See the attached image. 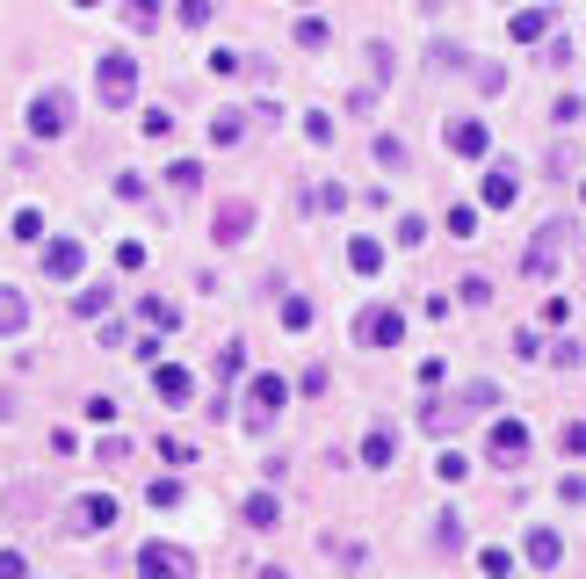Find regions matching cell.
I'll list each match as a JSON object with an SVG mask.
<instances>
[{"instance_id":"obj_18","label":"cell","mask_w":586,"mask_h":579,"mask_svg":"<svg viewBox=\"0 0 586 579\" xmlns=\"http://www.w3.org/2000/svg\"><path fill=\"white\" fill-rule=\"evenodd\" d=\"M348 268H355V276H377V268H384V247H377V239H348Z\"/></svg>"},{"instance_id":"obj_11","label":"cell","mask_w":586,"mask_h":579,"mask_svg":"<svg viewBox=\"0 0 586 579\" xmlns=\"http://www.w3.org/2000/svg\"><path fill=\"white\" fill-rule=\"evenodd\" d=\"M152 391H160L167 406H189L196 399V377L181 370V362H160V370H152Z\"/></svg>"},{"instance_id":"obj_9","label":"cell","mask_w":586,"mask_h":579,"mask_svg":"<svg viewBox=\"0 0 586 579\" xmlns=\"http://www.w3.org/2000/svg\"><path fill=\"white\" fill-rule=\"evenodd\" d=\"M283 399H290L283 377H254V384H246V413H254V420H275V413H283Z\"/></svg>"},{"instance_id":"obj_34","label":"cell","mask_w":586,"mask_h":579,"mask_svg":"<svg viewBox=\"0 0 586 579\" xmlns=\"http://www.w3.org/2000/svg\"><path fill=\"white\" fill-rule=\"evenodd\" d=\"M435 471H442V478H449V485H456V478H464V471H471V464H464V449H442V456H435Z\"/></svg>"},{"instance_id":"obj_10","label":"cell","mask_w":586,"mask_h":579,"mask_svg":"<svg viewBox=\"0 0 586 579\" xmlns=\"http://www.w3.org/2000/svg\"><path fill=\"white\" fill-rule=\"evenodd\" d=\"M514 196H521V167H514V160H492V167H485V203L507 210Z\"/></svg>"},{"instance_id":"obj_40","label":"cell","mask_w":586,"mask_h":579,"mask_svg":"<svg viewBox=\"0 0 586 579\" xmlns=\"http://www.w3.org/2000/svg\"><path fill=\"white\" fill-rule=\"evenodd\" d=\"M558 442H565V456H586V420H565Z\"/></svg>"},{"instance_id":"obj_31","label":"cell","mask_w":586,"mask_h":579,"mask_svg":"<svg viewBox=\"0 0 586 579\" xmlns=\"http://www.w3.org/2000/svg\"><path fill=\"white\" fill-rule=\"evenodd\" d=\"M160 456L181 471V464H196V442H174V435H160Z\"/></svg>"},{"instance_id":"obj_45","label":"cell","mask_w":586,"mask_h":579,"mask_svg":"<svg viewBox=\"0 0 586 579\" xmlns=\"http://www.w3.org/2000/svg\"><path fill=\"white\" fill-rule=\"evenodd\" d=\"M73 8H102V0H73Z\"/></svg>"},{"instance_id":"obj_12","label":"cell","mask_w":586,"mask_h":579,"mask_svg":"<svg viewBox=\"0 0 586 579\" xmlns=\"http://www.w3.org/2000/svg\"><path fill=\"white\" fill-rule=\"evenodd\" d=\"M456 420H471V406H464V391H456V399H427V406H420V428H427V435H449Z\"/></svg>"},{"instance_id":"obj_42","label":"cell","mask_w":586,"mask_h":579,"mask_svg":"<svg viewBox=\"0 0 586 579\" xmlns=\"http://www.w3.org/2000/svg\"><path fill=\"white\" fill-rule=\"evenodd\" d=\"M15 239H44V218H37V210H15Z\"/></svg>"},{"instance_id":"obj_30","label":"cell","mask_w":586,"mask_h":579,"mask_svg":"<svg viewBox=\"0 0 586 579\" xmlns=\"http://www.w3.org/2000/svg\"><path fill=\"white\" fill-rule=\"evenodd\" d=\"M391 80V44H369V87Z\"/></svg>"},{"instance_id":"obj_20","label":"cell","mask_w":586,"mask_h":579,"mask_svg":"<svg viewBox=\"0 0 586 579\" xmlns=\"http://www.w3.org/2000/svg\"><path fill=\"white\" fill-rule=\"evenodd\" d=\"M210 370H218L225 384H232V377H246V341H225L218 355H210Z\"/></svg>"},{"instance_id":"obj_32","label":"cell","mask_w":586,"mask_h":579,"mask_svg":"<svg viewBox=\"0 0 586 579\" xmlns=\"http://www.w3.org/2000/svg\"><path fill=\"white\" fill-rule=\"evenodd\" d=\"M449 232H456V239H471V232H478V210H471V203H456V210H449Z\"/></svg>"},{"instance_id":"obj_3","label":"cell","mask_w":586,"mask_h":579,"mask_svg":"<svg viewBox=\"0 0 586 579\" xmlns=\"http://www.w3.org/2000/svg\"><path fill=\"white\" fill-rule=\"evenodd\" d=\"M529 449H536V435L521 428V420H492V435H485V456H492L500 471H521V464H529Z\"/></svg>"},{"instance_id":"obj_13","label":"cell","mask_w":586,"mask_h":579,"mask_svg":"<svg viewBox=\"0 0 586 579\" xmlns=\"http://www.w3.org/2000/svg\"><path fill=\"white\" fill-rule=\"evenodd\" d=\"M485 124H478V116H449V152H464V160H485Z\"/></svg>"},{"instance_id":"obj_35","label":"cell","mask_w":586,"mask_h":579,"mask_svg":"<svg viewBox=\"0 0 586 579\" xmlns=\"http://www.w3.org/2000/svg\"><path fill=\"white\" fill-rule=\"evenodd\" d=\"M145 500H152V507H174V500H181V478H152Z\"/></svg>"},{"instance_id":"obj_2","label":"cell","mask_w":586,"mask_h":579,"mask_svg":"<svg viewBox=\"0 0 586 579\" xmlns=\"http://www.w3.org/2000/svg\"><path fill=\"white\" fill-rule=\"evenodd\" d=\"M95 95H102L109 109H131V102H138V58H131V51H109V58H102Z\"/></svg>"},{"instance_id":"obj_4","label":"cell","mask_w":586,"mask_h":579,"mask_svg":"<svg viewBox=\"0 0 586 579\" xmlns=\"http://www.w3.org/2000/svg\"><path fill=\"white\" fill-rule=\"evenodd\" d=\"M355 341L362 348H398L406 341V312H398V304H369V312L355 319Z\"/></svg>"},{"instance_id":"obj_5","label":"cell","mask_w":586,"mask_h":579,"mask_svg":"<svg viewBox=\"0 0 586 579\" xmlns=\"http://www.w3.org/2000/svg\"><path fill=\"white\" fill-rule=\"evenodd\" d=\"M246 232H254V203H246V196H225L218 218H210V239H218V247H239Z\"/></svg>"},{"instance_id":"obj_8","label":"cell","mask_w":586,"mask_h":579,"mask_svg":"<svg viewBox=\"0 0 586 579\" xmlns=\"http://www.w3.org/2000/svg\"><path fill=\"white\" fill-rule=\"evenodd\" d=\"M565 232H572V225H543V232H536V247L521 254V276H550V261H558V247H565Z\"/></svg>"},{"instance_id":"obj_29","label":"cell","mask_w":586,"mask_h":579,"mask_svg":"<svg viewBox=\"0 0 586 579\" xmlns=\"http://www.w3.org/2000/svg\"><path fill=\"white\" fill-rule=\"evenodd\" d=\"M283 326H290V333L312 326V297H283Z\"/></svg>"},{"instance_id":"obj_21","label":"cell","mask_w":586,"mask_h":579,"mask_svg":"<svg viewBox=\"0 0 586 579\" xmlns=\"http://www.w3.org/2000/svg\"><path fill=\"white\" fill-rule=\"evenodd\" d=\"M160 0H123V29H160Z\"/></svg>"},{"instance_id":"obj_25","label":"cell","mask_w":586,"mask_h":579,"mask_svg":"<svg viewBox=\"0 0 586 579\" xmlns=\"http://www.w3.org/2000/svg\"><path fill=\"white\" fill-rule=\"evenodd\" d=\"M210 15H218V0H181V8H174V22H181V29H203Z\"/></svg>"},{"instance_id":"obj_6","label":"cell","mask_w":586,"mask_h":579,"mask_svg":"<svg viewBox=\"0 0 586 579\" xmlns=\"http://www.w3.org/2000/svg\"><path fill=\"white\" fill-rule=\"evenodd\" d=\"M66 522L73 529H109V522H123V507H116V493H80L66 507Z\"/></svg>"},{"instance_id":"obj_17","label":"cell","mask_w":586,"mask_h":579,"mask_svg":"<svg viewBox=\"0 0 586 579\" xmlns=\"http://www.w3.org/2000/svg\"><path fill=\"white\" fill-rule=\"evenodd\" d=\"M377 167H391V174H413V145L384 131V138H377Z\"/></svg>"},{"instance_id":"obj_36","label":"cell","mask_w":586,"mask_h":579,"mask_svg":"<svg viewBox=\"0 0 586 579\" xmlns=\"http://www.w3.org/2000/svg\"><path fill=\"white\" fill-rule=\"evenodd\" d=\"M456 290H464V304H492V276H464Z\"/></svg>"},{"instance_id":"obj_26","label":"cell","mask_w":586,"mask_h":579,"mask_svg":"<svg viewBox=\"0 0 586 579\" xmlns=\"http://www.w3.org/2000/svg\"><path fill=\"white\" fill-rule=\"evenodd\" d=\"M167 189H181V196L203 189V167H196V160H174V167H167Z\"/></svg>"},{"instance_id":"obj_1","label":"cell","mask_w":586,"mask_h":579,"mask_svg":"<svg viewBox=\"0 0 586 579\" xmlns=\"http://www.w3.org/2000/svg\"><path fill=\"white\" fill-rule=\"evenodd\" d=\"M73 95L66 87H37V95H29V138H66L73 131Z\"/></svg>"},{"instance_id":"obj_14","label":"cell","mask_w":586,"mask_h":579,"mask_svg":"<svg viewBox=\"0 0 586 579\" xmlns=\"http://www.w3.org/2000/svg\"><path fill=\"white\" fill-rule=\"evenodd\" d=\"M521 558H529L536 572H550V565L565 558V536H558V529H529V543H521Z\"/></svg>"},{"instance_id":"obj_27","label":"cell","mask_w":586,"mask_h":579,"mask_svg":"<svg viewBox=\"0 0 586 579\" xmlns=\"http://www.w3.org/2000/svg\"><path fill=\"white\" fill-rule=\"evenodd\" d=\"M210 138H218V145H239V138H246V116H239V109H225L218 124H210Z\"/></svg>"},{"instance_id":"obj_15","label":"cell","mask_w":586,"mask_h":579,"mask_svg":"<svg viewBox=\"0 0 586 579\" xmlns=\"http://www.w3.org/2000/svg\"><path fill=\"white\" fill-rule=\"evenodd\" d=\"M44 276H80V239H51L44 247Z\"/></svg>"},{"instance_id":"obj_41","label":"cell","mask_w":586,"mask_h":579,"mask_svg":"<svg viewBox=\"0 0 586 579\" xmlns=\"http://www.w3.org/2000/svg\"><path fill=\"white\" fill-rule=\"evenodd\" d=\"M304 138H312V145H333V116H304Z\"/></svg>"},{"instance_id":"obj_24","label":"cell","mask_w":586,"mask_h":579,"mask_svg":"<svg viewBox=\"0 0 586 579\" xmlns=\"http://www.w3.org/2000/svg\"><path fill=\"white\" fill-rule=\"evenodd\" d=\"M391 449H398L391 428H369V435H362V464H391Z\"/></svg>"},{"instance_id":"obj_38","label":"cell","mask_w":586,"mask_h":579,"mask_svg":"<svg viewBox=\"0 0 586 579\" xmlns=\"http://www.w3.org/2000/svg\"><path fill=\"white\" fill-rule=\"evenodd\" d=\"M492 399H500V391H492V384H485V377H478V384H464V406H471V413H485V406H492Z\"/></svg>"},{"instance_id":"obj_33","label":"cell","mask_w":586,"mask_h":579,"mask_svg":"<svg viewBox=\"0 0 586 579\" xmlns=\"http://www.w3.org/2000/svg\"><path fill=\"white\" fill-rule=\"evenodd\" d=\"M109 297H116V290H102V283H95V290H80L73 304H80V312H87V319H95V312H109Z\"/></svg>"},{"instance_id":"obj_39","label":"cell","mask_w":586,"mask_h":579,"mask_svg":"<svg viewBox=\"0 0 586 579\" xmlns=\"http://www.w3.org/2000/svg\"><path fill=\"white\" fill-rule=\"evenodd\" d=\"M550 362H558V370H579L586 348H579V341H558V348H550Z\"/></svg>"},{"instance_id":"obj_23","label":"cell","mask_w":586,"mask_h":579,"mask_svg":"<svg viewBox=\"0 0 586 579\" xmlns=\"http://www.w3.org/2000/svg\"><path fill=\"white\" fill-rule=\"evenodd\" d=\"M22 319H29L22 290H0V333H22Z\"/></svg>"},{"instance_id":"obj_28","label":"cell","mask_w":586,"mask_h":579,"mask_svg":"<svg viewBox=\"0 0 586 579\" xmlns=\"http://www.w3.org/2000/svg\"><path fill=\"white\" fill-rule=\"evenodd\" d=\"M145 326H160V333H167V326H181V312H174L167 297H145Z\"/></svg>"},{"instance_id":"obj_16","label":"cell","mask_w":586,"mask_h":579,"mask_svg":"<svg viewBox=\"0 0 586 579\" xmlns=\"http://www.w3.org/2000/svg\"><path fill=\"white\" fill-rule=\"evenodd\" d=\"M239 522H246V529H275V522H283V500H275V493H254V500L239 507Z\"/></svg>"},{"instance_id":"obj_43","label":"cell","mask_w":586,"mask_h":579,"mask_svg":"<svg viewBox=\"0 0 586 579\" xmlns=\"http://www.w3.org/2000/svg\"><path fill=\"white\" fill-rule=\"evenodd\" d=\"M435 522H442V529H435V543H442V551H456V543H464V529H456V514H435Z\"/></svg>"},{"instance_id":"obj_19","label":"cell","mask_w":586,"mask_h":579,"mask_svg":"<svg viewBox=\"0 0 586 579\" xmlns=\"http://www.w3.org/2000/svg\"><path fill=\"white\" fill-rule=\"evenodd\" d=\"M536 37H550V8H521L514 15V44H536Z\"/></svg>"},{"instance_id":"obj_7","label":"cell","mask_w":586,"mask_h":579,"mask_svg":"<svg viewBox=\"0 0 586 579\" xmlns=\"http://www.w3.org/2000/svg\"><path fill=\"white\" fill-rule=\"evenodd\" d=\"M138 565H145V572H167V579H189V572H196V558L181 551V543H145Z\"/></svg>"},{"instance_id":"obj_44","label":"cell","mask_w":586,"mask_h":579,"mask_svg":"<svg viewBox=\"0 0 586 579\" xmlns=\"http://www.w3.org/2000/svg\"><path fill=\"white\" fill-rule=\"evenodd\" d=\"M22 565H29V558H22V551H0V579H15V572H22Z\"/></svg>"},{"instance_id":"obj_22","label":"cell","mask_w":586,"mask_h":579,"mask_svg":"<svg viewBox=\"0 0 586 579\" xmlns=\"http://www.w3.org/2000/svg\"><path fill=\"white\" fill-rule=\"evenodd\" d=\"M290 37H297V51H326V37H333V29H326L319 15H297V29H290Z\"/></svg>"},{"instance_id":"obj_37","label":"cell","mask_w":586,"mask_h":579,"mask_svg":"<svg viewBox=\"0 0 586 579\" xmlns=\"http://www.w3.org/2000/svg\"><path fill=\"white\" fill-rule=\"evenodd\" d=\"M123 456H131V435H109V442L95 449V464H123Z\"/></svg>"}]
</instances>
